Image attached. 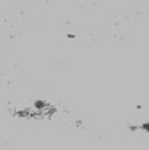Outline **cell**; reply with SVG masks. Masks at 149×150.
<instances>
[]
</instances>
